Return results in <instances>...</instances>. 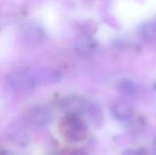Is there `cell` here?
<instances>
[{
    "mask_svg": "<svg viewBox=\"0 0 156 155\" xmlns=\"http://www.w3.org/2000/svg\"><path fill=\"white\" fill-rule=\"evenodd\" d=\"M11 88L17 91H26L33 89L41 82L43 76L32 69H19L10 73L6 78Z\"/></svg>",
    "mask_w": 156,
    "mask_h": 155,
    "instance_id": "6da1fadb",
    "label": "cell"
},
{
    "mask_svg": "<svg viewBox=\"0 0 156 155\" xmlns=\"http://www.w3.org/2000/svg\"><path fill=\"white\" fill-rule=\"evenodd\" d=\"M60 132L64 138L71 143H80L87 137L85 122L73 115H67L60 122Z\"/></svg>",
    "mask_w": 156,
    "mask_h": 155,
    "instance_id": "7a4b0ae2",
    "label": "cell"
},
{
    "mask_svg": "<svg viewBox=\"0 0 156 155\" xmlns=\"http://www.w3.org/2000/svg\"><path fill=\"white\" fill-rule=\"evenodd\" d=\"M53 119V113L48 106L37 105L28 110L23 115L26 123L34 128H45Z\"/></svg>",
    "mask_w": 156,
    "mask_h": 155,
    "instance_id": "3957f363",
    "label": "cell"
},
{
    "mask_svg": "<svg viewBox=\"0 0 156 155\" xmlns=\"http://www.w3.org/2000/svg\"><path fill=\"white\" fill-rule=\"evenodd\" d=\"M87 104L86 100L84 98L80 97L78 95H71L64 98L61 102V108L67 115H73V116H80L81 114L85 113Z\"/></svg>",
    "mask_w": 156,
    "mask_h": 155,
    "instance_id": "277c9868",
    "label": "cell"
},
{
    "mask_svg": "<svg viewBox=\"0 0 156 155\" xmlns=\"http://www.w3.org/2000/svg\"><path fill=\"white\" fill-rule=\"evenodd\" d=\"M98 41L88 34L79 36L74 41V50L76 53L83 56H89L97 51Z\"/></svg>",
    "mask_w": 156,
    "mask_h": 155,
    "instance_id": "5b68a950",
    "label": "cell"
},
{
    "mask_svg": "<svg viewBox=\"0 0 156 155\" xmlns=\"http://www.w3.org/2000/svg\"><path fill=\"white\" fill-rule=\"evenodd\" d=\"M23 39L27 45H39L45 39V31L39 26L36 25H27L23 28L21 31Z\"/></svg>",
    "mask_w": 156,
    "mask_h": 155,
    "instance_id": "8992f818",
    "label": "cell"
},
{
    "mask_svg": "<svg viewBox=\"0 0 156 155\" xmlns=\"http://www.w3.org/2000/svg\"><path fill=\"white\" fill-rule=\"evenodd\" d=\"M111 112L113 116L119 121H127L134 116L133 106L124 100L114 102L111 105Z\"/></svg>",
    "mask_w": 156,
    "mask_h": 155,
    "instance_id": "52a82bcc",
    "label": "cell"
},
{
    "mask_svg": "<svg viewBox=\"0 0 156 155\" xmlns=\"http://www.w3.org/2000/svg\"><path fill=\"white\" fill-rule=\"evenodd\" d=\"M118 91L120 95H122L124 98H134L138 93V87L133 81L129 79L121 80L118 83Z\"/></svg>",
    "mask_w": 156,
    "mask_h": 155,
    "instance_id": "ba28073f",
    "label": "cell"
},
{
    "mask_svg": "<svg viewBox=\"0 0 156 155\" xmlns=\"http://www.w3.org/2000/svg\"><path fill=\"white\" fill-rule=\"evenodd\" d=\"M138 34L144 41H153L156 39V23L152 21H147L142 23L138 29Z\"/></svg>",
    "mask_w": 156,
    "mask_h": 155,
    "instance_id": "9c48e42d",
    "label": "cell"
},
{
    "mask_svg": "<svg viewBox=\"0 0 156 155\" xmlns=\"http://www.w3.org/2000/svg\"><path fill=\"white\" fill-rule=\"evenodd\" d=\"M10 139L13 141L16 147H27L30 143V137L28 135V133L23 132V131H18V132H14L11 135Z\"/></svg>",
    "mask_w": 156,
    "mask_h": 155,
    "instance_id": "30bf717a",
    "label": "cell"
},
{
    "mask_svg": "<svg viewBox=\"0 0 156 155\" xmlns=\"http://www.w3.org/2000/svg\"><path fill=\"white\" fill-rule=\"evenodd\" d=\"M121 155H147V151L144 149H127Z\"/></svg>",
    "mask_w": 156,
    "mask_h": 155,
    "instance_id": "8fae6325",
    "label": "cell"
},
{
    "mask_svg": "<svg viewBox=\"0 0 156 155\" xmlns=\"http://www.w3.org/2000/svg\"><path fill=\"white\" fill-rule=\"evenodd\" d=\"M61 155H86L81 149H67L64 150Z\"/></svg>",
    "mask_w": 156,
    "mask_h": 155,
    "instance_id": "7c38bea8",
    "label": "cell"
},
{
    "mask_svg": "<svg viewBox=\"0 0 156 155\" xmlns=\"http://www.w3.org/2000/svg\"><path fill=\"white\" fill-rule=\"evenodd\" d=\"M154 155H156V140H155V145H154Z\"/></svg>",
    "mask_w": 156,
    "mask_h": 155,
    "instance_id": "4fadbf2b",
    "label": "cell"
},
{
    "mask_svg": "<svg viewBox=\"0 0 156 155\" xmlns=\"http://www.w3.org/2000/svg\"><path fill=\"white\" fill-rule=\"evenodd\" d=\"M155 88H156V84H155Z\"/></svg>",
    "mask_w": 156,
    "mask_h": 155,
    "instance_id": "5bb4252c",
    "label": "cell"
}]
</instances>
